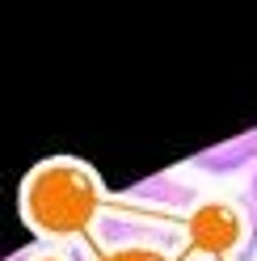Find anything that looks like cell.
<instances>
[{"label":"cell","instance_id":"cell-1","mask_svg":"<svg viewBox=\"0 0 257 261\" xmlns=\"http://www.w3.org/2000/svg\"><path fill=\"white\" fill-rule=\"evenodd\" d=\"M97 215V186L80 165H42L25 181V219L46 236H76Z\"/></svg>","mask_w":257,"mask_h":261},{"label":"cell","instance_id":"cell-2","mask_svg":"<svg viewBox=\"0 0 257 261\" xmlns=\"http://www.w3.org/2000/svg\"><path fill=\"white\" fill-rule=\"evenodd\" d=\"M249 165H257V126L245 130V135L223 139V143H215V148H207V152L194 156V169L215 173V177L240 173V169H249Z\"/></svg>","mask_w":257,"mask_h":261},{"label":"cell","instance_id":"cell-3","mask_svg":"<svg viewBox=\"0 0 257 261\" xmlns=\"http://www.w3.org/2000/svg\"><path fill=\"white\" fill-rule=\"evenodd\" d=\"M122 194L135 198V202H148V206H169V211H186L194 202V190L182 186L177 177H169V173H152V177H143V181L126 186Z\"/></svg>","mask_w":257,"mask_h":261},{"label":"cell","instance_id":"cell-4","mask_svg":"<svg viewBox=\"0 0 257 261\" xmlns=\"http://www.w3.org/2000/svg\"><path fill=\"white\" fill-rule=\"evenodd\" d=\"M101 261H169V257L152 253V249H122V253H106Z\"/></svg>","mask_w":257,"mask_h":261},{"label":"cell","instance_id":"cell-5","mask_svg":"<svg viewBox=\"0 0 257 261\" xmlns=\"http://www.w3.org/2000/svg\"><path fill=\"white\" fill-rule=\"evenodd\" d=\"M249 215L257 223V173H253V181H249Z\"/></svg>","mask_w":257,"mask_h":261},{"label":"cell","instance_id":"cell-6","mask_svg":"<svg viewBox=\"0 0 257 261\" xmlns=\"http://www.w3.org/2000/svg\"><path fill=\"white\" fill-rule=\"evenodd\" d=\"M5 261H38V253H30V249H25V253H13V257H5Z\"/></svg>","mask_w":257,"mask_h":261}]
</instances>
